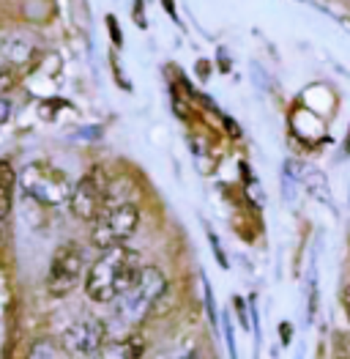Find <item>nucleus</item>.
I'll return each instance as SVG.
<instances>
[{
  "label": "nucleus",
  "instance_id": "5",
  "mask_svg": "<svg viewBox=\"0 0 350 359\" xmlns=\"http://www.w3.org/2000/svg\"><path fill=\"white\" fill-rule=\"evenodd\" d=\"M83 269H85V258L80 252L77 244H60L52 255V264H50V274H47V294L52 299H63L69 297L80 280H83Z\"/></svg>",
  "mask_w": 350,
  "mask_h": 359
},
{
  "label": "nucleus",
  "instance_id": "20",
  "mask_svg": "<svg viewBox=\"0 0 350 359\" xmlns=\"http://www.w3.org/2000/svg\"><path fill=\"white\" fill-rule=\"evenodd\" d=\"M164 3V8H167V14L173 17V20H178V14H175V6H173V0H162Z\"/></svg>",
  "mask_w": 350,
  "mask_h": 359
},
{
  "label": "nucleus",
  "instance_id": "18",
  "mask_svg": "<svg viewBox=\"0 0 350 359\" xmlns=\"http://www.w3.org/2000/svg\"><path fill=\"white\" fill-rule=\"evenodd\" d=\"M342 307H345V313H348V318H350V283L342 288Z\"/></svg>",
  "mask_w": 350,
  "mask_h": 359
},
{
  "label": "nucleus",
  "instance_id": "13",
  "mask_svg": "<svg viewBox=\"0 0 350 359\" xmlns=\"http://www.w3.org/2000/svg\"><path fill=\"white\" fill-rule=\"evenodd\" d=\"M203 291H205V307H208V318H211V324L216 327V310H214V297H211V285L203 280Z\"/></svg>",
  "mask_w": 350,
  "mask_h": 359
},
{
  "label": "nucleus",
  "instance_id": "17",
  "mask_svg": "<svg viewBox=\"0 0 350 359\" xmlns=\"http://www.w3.org/2000/svg\"><path fill=\"white\" fill-rule=\"evenodd\" d=\"M134 17H137V25H140V28H148L146 17H143V0L134 3Z\"/></svg>",
  "mask_w": 350,
  "mask_h": 359
},
{
  "label": "nucleus",
  "instance_id": "14",
  "mask_svg": "<svg viewBox=\"0 0 350 359\" xmlns=\"http://www.w3.org/2000/svg\"><path fill=\"white\" fill-rule=\"evenodd\" d=\"M107 28L113 30V41H115V47H120V44H123V36H120V28H118L115 17H107Z\"/></svg>",
  "mask_w": 350,
  "mask_h": 359
},
{
  "label": "nucleus",
  "instance_id": "1",
  "mask_svg": "<svg viewBox=\"0 0 350 359\" xmlns=\"http://www.w3.org/2000/svg\"><path fill=\"white\" fill-rule=\"evenodd\" d=\"M143 269L140 252L126 247V244H115L102 250V255L90 264L85 274V294L90 302L96 304H110L115 302Z\"/></svg>",
  "mask_w": 350,
  "mask_h": 359
},
{
  "label": "nucleus",
  "instance_id": "8",
  "mask_svg": "<svg viewBox=\"0 0 350 359\" xmlns=\"http://www.w3.org/2000/svg\"><path fill=\"white\" fill-rule=\"evenodd\" d=\"M11 195H14V170L8 162H0V219L11 211Z\"/></svg>",
  "mask_w": 350,
  "mask_h": 359
},
{
  "label": "nucleus",
  "instance_id": "4",
  "mask_svg": "<svg viewBox=\"0 0 350 359\" xmlns=\"http://www.w3.org/2000/svg\"><path fill=\"white\" fill-rule=\"evenodd\" d=\"M107 192H110V173L104 165H93L83 179L71 187L69 195V209L77 219L93 222V217L107 206Z\"/></svg>",
  "mask_w": 350,
  "mask_h": 359
},
{
  "label": "nucleus",
  "instance_id": "10",
  "mask_svg": "<svg viewBox=\"0 0 350 359\" xmlns=\"http://www.w3.org/2000/svg\"><path fill=\"white\" fill-rule=\"evenodd\" d=\"M123 346L115 348V351H107V354H115V357H143V351H146V340H143V334L137 332V334H129L126 340H120Z\"/></svg>",
  "mask_w": 350,
  "mask_h": 359
},
{
  "label": "nucleus",
  "instance_id": "12",
  "mask_svg": "<svg viewBox=\"0 0 350 359\" xmlns=\"http://www.w3.org/2000/svg\"><path fill=\"white\" fill-rule=\"evenodd\" d=\"M17 83H20V77H17V72H14V69H0V96H3V93H8Z\"/></svg>",
  "mask_w": 350,
  "mask_h": 359
},
{
  "label": "nucleus",
  "instance_id": "11",
  "mask_svg": "<svg viewBox=\"0 0 350 359\" xmlns=\"http://www.w3.org/2000/svg\"><path fill=\"white\" fill-rule=\"evenodd\" d=\"M30 357L33 359H58V357H66V348H58V346H52V340H38L33 348H30Z\"/></svg>",
  "mask_w": 350,
  "mask_h": 359
},
{
  "label": "nucleus",
  "instance_id": "7",
  "mask_svg": "<svg viewBox=\"0 0 350 359\" xmlns=\"http://www.w3.org/2000/svg\"><path fill=\"white\" fill-rule=\"evenodd\" d=\"M104 343H107V324L96 316H83L63 332V346L69 351H74L77 357L99 354Z\"/></svg>",
  "mask_w": 350,
  "mask_h": 359
},
{
  "label": "nucleus",
  "instance_id": "3",
  "mask_svg": "<svg viewBox=\"0 0 350 359\" xmlns=\"http://www.w3.org/2000/svg\"><path fill=\"white\" fill-rule=\"evenodd\" d=\"M140 225V209L132 201H118L113 206H104L93 217V228H90V244L99 250L126 244L132 239V233Z\"/></svg>",
  "mask_w": 350,
  "mask_h": 359
},
{
  "label": "nucleus",
  "instance_id": "9",
  "mask_svg": "<svg viewBox=\"0 0 350 359\" xmlns=\"http://www.w3.org/2000/svg\"><path fill=\"white\" fill-rule=\"evenodd\" d=\"M0 47H3V55L11 60V63H25V60H30L36 55V50L30 47L28 41H22V39H6Z\"/></svg>",
  "mask_w": 350,
  "mask_h": 359
},
{
  "label": "nucleus",
  "instance_id": "19",
  "mask_svg": "<svg viewBox=\"0 0 350 359\" xmlns=\"http://www.w3.org/2000/svg\"><path fill=\"white\" fill-rule=\"evenodd\" d=\"M279 332H282V343H290V324H282Z\"/></svg>",
  "mask_w": 350,
  "mask_h": 359
},
{
  "label": "nucleus",
  "instance_id": "6",
  "mask_svg": "<svg viewBox=\"0 0 350 359\" xmlns=\"http://www.w3.org/2000/svg\"><path fill=\"white\" fill-rule=\"evenodd\" d=\"M25 184L30 195L44 206H60L71 195L66 176L58 173L52 165H30L25 173Z\"/></svg>",
  "mask_w": 350,
  "mask_h": 359
},
{
  "label": "nucleus",
  "instance_id": "15",
  "mask_svg": "<svg viewBox=\"0 0 350 359\" xmlns=\"http://www.w3.org/2000/svg\"><path fill=\"white\" fill-rule=\"evenodd\" d=\"M8 116H11V104H8V99L0 96V123H6Z\"/></svg>",
  "mask_w": 350,
  "mask_h": 359
},
{
  "label": "nucleus",
  "instance_id": "2",
  "mask_svg": "<svg viewBox=\"0 0 350 359\" xmlns=\"http://www.w3.org/2000/svg\"><path fill=\"white\" fill-rule=\"evenodd\" d=\"M167 288V277L159 266H143L137 280L118 297V318L129 327L143 324L146 318H150V310L156 299L162 297V291Z\"/></svg>",
  "mask_w": 350,
  "mask_h": 359
},
{
  "label": "nucleus",
  "instance_id": "16",
  "mask_svg": "<svg viewBox=\"0 0 350 359\" xmlns=\"http://www.w3.org/2000/svg\"><path fill=\"white\" fill-rule=\"evenodd\" d=\"M233 304H235V310H238V316H241V324H244V327H249V321H246V310H244V299H241V297H235Z\"/></svg>",
  "mask_w": 350,
  "mask_h": 359
}]
</instances>
